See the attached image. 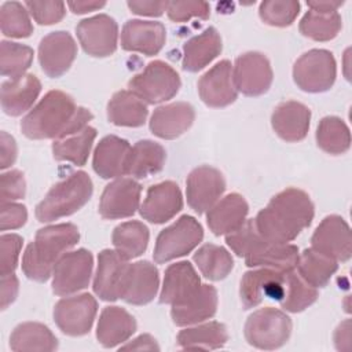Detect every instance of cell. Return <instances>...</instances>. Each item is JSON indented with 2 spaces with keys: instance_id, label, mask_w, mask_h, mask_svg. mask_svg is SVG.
Masks as SVG:
<instances>
[{
  "instance_id": "6da1fadb",
  "label": "cell",
  "mask_w": 352,
  "mask_h": 352,
  "mask_svg": "<svg viewBox=\"0 0 352 352\" xmlns=\"http://www.w3.org/2000/svg\"><path fill=\"white\" fill-rule=\"evenodd\" d=\"M314 214L315 209L309 195L302 190L289 187L271 198L268 205L257 213L254 224L267 241L287 243L309 227Z\"/></svg>"
},
{
  "instance_id": "7a4b0ae2",
  "label": "cell",
  "mask_w": 352,
  "mask_h": 352,
  "mask_svg": "<svg viewBox=\"0 0 352 352\" xmlns=\"http://www.w3.org/2000/svg\"><path fill=\"white\" fill-rule=\"evenodd\" d=\"M226 242L236 256L245 257L248 267H264L282 272L293 271L297 267L298 248L267 241L257 231L254 219L245 220L241 227L227 234Z\"/></svg>"
},
{
  "instance_id": "3957f363",
  "label": "cell",
  "mask_w": 352,
  "mask_h": 352,
  "mask_svg": "<svg viewBox=\"0 0 352 352\" xmlns=\"http://www.w3.org/2000/svg\"><path fill=\"white\" fill-rule=\"evenodd\" d=\"M80 239L78 228L72 223H60L40 228L28 245L22 257L23 274L36 282H45L56 261Z\"/></svg>"
},
{
  "instance_id": "277c9868",
  "label": "cell",
  "mask_w": 352,
  "mask_h": 352,
  "mask_svg": "<svg viewBox=\"0 0 352 352\" xmlns=\"http://www.w3.org/2000/svg\"><path fill=\"white\" fill-rule=\"evenodd\" d=\"M77 109L69 94L58 89L48 91L22 118L21 129L29 139H56L65 132Z\"/></svg>"
},
{
  "instance_id": "5b68a950",
  "label": "cell",
  "mask_w": 352,
  "mask_h": 352,
  "mask_svg": "<svg viewBox=\"0 0 352 352\" xmlns=\"http://www.w3.org/2000/svg\"><path fill=\"white\" fill-rule=\"evenodd\" d=\"M94 184L88 173L77 170L56 183L36 206L40 223H50L80 210L91 198Z\"/></svg>"
},
{
  "instance_id": "8992f818",
  "label": "cell",
  "mask_w": 352,
  "mask_h": 352,
  "mask_svg": "<svg viewBox=\"0 0 352 352\" xmlns=\"http://www.w3.org/2000/svg\"><path fill=\"white\" fill-rule=\"evenodd\" d=\"M292 319L280 309L265 307L254 311L245 323L246 341L258 349H278L292 334Z\"/></svg>"
},
{
  "instance_id": "52a82bcc",
  "label": "cell",
  "mask_w": 352,
  "mask_h": 352,
  "mask_svg": "<svg viewBox=\"0 0 352 352\" xmlns=\"http://www.w3.org/2000/svg\"><path fill=\"white\" fill-rule=\"evenodd\" d=\"M180 85L177 72L164 60H151L128 81L129 91L150 104L172 99Z\"/></svg>"
},
{
  "instance_id": "ba28073f",
  "label": "cell",
  "mask_w": 352,
  "mask_h": 352,
  "mask_svg": "<svg viewBox=\"0 0 352 352\" xmlns=\"http://www.w3.org/2000/svg\"><path fill=\"white\" fill-rule=\"evenodd\" d=\"M204 230L199 221L188 214H183L173 224L164 228L155 241L154 261L168 263L192 252L202 241Z\"/></svg>"
},
{
  "instance_id": "9c48e42d",
  "label": "cell",
  "mask_w": 352,
  "mask_h": 352,
  "mask_svg": "<svg viewBox=\"0 0 352 352\" xmlns=\"http://www.w3.org/2000/svg\"><path fill=\"white\" fill-rule=\"evenodd\" d=\"M337 66L333 54L327 50L314 48L302 54L293 66V80L305 92H324L336 81Z\"/></svg>"
},
{
  "instance_id": "30bf717a",
  "label": "cell",
  "mask_w": 352,
  "mask_h": 352,
  "mask_svg": "<svg viewBox=\"0 0 352 352\" xmlns=\"http://www.w3.org/2000/svg\"><path fill=\"white\" fill-rule=\"evenodd\" d=\"M94 267L92 253L87 249L66 252L52 271V292L69 296L88 287Z\"/></svg>"
},
{
  "instance_id": "8fae6325",
  "label": "cell",
  "mask_w": 352,
  "mask_h": 352,
  "mask_svg": "<svg viewBox=\"0 0 352 352\" xmlns=\"http://www.w3.org/2000/svg\"><path fill=\"white\" fill-rule=\"evenodd\" d=\"M98 312V302L89 293L59 300L54 307V320L59 330L70 337L89 333Z\"/></svg>"
},
{
  "instance_id": "7c38bea8",
  "label": "cell",
  "mask_w": 352,
  "mask_h": 352,
  "mask_svg": "<svg viewBox=\"0 0 352 352\" xmlns=\"http://www.w3.org/2000/svg\"><path fill=\"white\" fill-rule=\"evenodd\" d=\"M272 80L271 63L261 52L249 51L236 58L232 69L236 91L246 96H260L270 89Z\"/></svg>"
},
{
  "instance_id": "4fadbf2b",
  "label": "cell",
  "mask_w": 352,
  "mask_h": 352,
  "mask_svg": "<svg viewBox=\"0 0 352 352\" xmlns=\"http://www.w3.org/2000/svg\"><path fill=\"white\" fill-rule=\"evenodd\" d=\"M76 33L82 50L91 56H110L117 50L118 26L114 18L107 14H98L80 21Z\"/></svg>"
},
{
  "instance_id": "5bb4252c",
  "label": "cell",
  "mask_w": 352,
  "mask_h": 352,
  "mask_svg": "<svg viewBox=\"0 0 352 352\" xmlns=\"http://www.w3.org/2000/svg\"><path fill=\"white\" fill-rule=\"evenodd\" d=\"M286 292V272L264 268L245 272L241 280V301L245 309L257 307L265 297L282 301Z\"/></svg>"
},
{
  "instance_id": "9a60e30c",
  "label": "cell",
  "mask_w": 352,
  "mask_h": 352,
  "mask_svg": "<svg viewBox=\"0 0 352 352\" xmlns=\"http://www.w3.org/2000/svg\"><path fill=\"white\" fill-rule=\"evenodd\" d=\"M226 191L223 173L209 165H202L190 172L186 180L187 204L198 214L209 210Z\"/></svg>"
},
{
  "instance_id": "2e32d148",
  "label": "cell",
  "mask_w": 352,
  "mask_h": 352,
  "mask_svg": "<svg viewBox=\"0 0 352 352\" xmlns=\"http://www.w3.org/2000/svg\"><path fill=\"white\" fill-rule=\"evenodd\" d=\"M311 248L336 261H348L352 254V238L348 223L337 214L326 216L311 238Z\"/></svg>"
},
{
  "instance_id": "e0dca14e",
  "label": "cell",
  "mask_w": 352,
  "mask_h": 352,
  "mask_svg": "<svg viewBox=\"0 0 352 352\" xmlns=\"http://www.w3.org/2000/svg\"><path fill=\"white\" fill-rule=\"evenodd\" d=\"M77 44L69 32L58 30L44 36L38 44L41 70L52 78L63 76L74 62Z\"/></svg>"
},
{
  "instance_id": "ac0fdd59",
  "label": "cell",
  "mask_w": 352,
  "mask_h": 352,
  "mask_svg": "<svg viewBox=\"0 0 352 352\" xmlns=\"http://www.w3.org/2000/svg\"><path fill=\"white\" fill-rule=\"evenodd\" d=\"M142 186L133 179L121 177L107 184L99 201V214L106 220L124 219L139 209Z\"/></svg>"
},
{
  "instance_id": "d6986e66",
  "label": "cell",
  "mask_w": 352,
  "mask_h": 352,
  "mask_svg": "<svg viewBox=\"0 0 352 352\" xmlns=\"http://www.w3.org/2000/svg\"><path fill=\"white\" fill-rule=\"evenodd\" d=\"M182 208L183 197L179 186L172 180H165L147 190L140 216L153 224H162L175 217Z\"/></svg>"
},
{
  "instance_id": "ffe728a7",
  "label": "cell",
  "mask_w": 352,
  "mask_h": 352,
  "mask_svg": "<svg viewBox=\"0 0 352 352\" xmlns=\"http://www.w3.org/2000/svg\"><path fill=\"white\" fill-rule=\"evenodd\" d=\"M129 263L116 250L104 249L98 256L94 278V292L103 301H116L121 297L122 283Z\"/></svg>"
},
{
  "instance_id": "44dd1931",
  "label": "cell",
  "mask_w": 352,
  "mask_h": 352,
  "mask_svg": "<svg viewBox=\"0 0 352 352\" xmlns=\"http://www.w3.org/2000/svg\"><path fill=\"white\" fill-rule=\"evenodd\" d=\"M198 94L209 107H226L234 103L238 94L232 81L231 62L224 59L209 69L198 81Z\"/></svg>"
},
{
  "instance_id": "7402d4cb",
  "label": "cell",
  "mask_w": 352,
  "mask_h": 352,
  "mask_svg": "<svg viewBox=\"0 0 352 352\" xmlns=\"http://www.w3.org/2000/svg\"><path fill=\"white\" fill-rule=\"evenodd\" d=\"M166 40V30L161 22L129 19L121 30V47L125 51L143 55H157Z\"/></svg>"
},
{
  "instance_id": "603a6c76",
  "label": "cell",
  "mask_w": 352,
  "mask_h": 352,
  "mask_svg": "<svg viewBox=\"0 0 352 352\" xmlns=\"http://www.w3.org/2000/svg\"><path fill=\"white\" fill-rule=\"evenodd\" d=\"M160 286L158 270L147 260L129 264L122 283L121 297L132 305H144L150 302Z\"/></svg>"
},
{
  "instance_id": "cb8c5ba5",
  "label": "cell",
  "mask_w": 352,
  "mask_h": 352,
  "mask_svg": "<svg viewBox=\"0 0 352 352\" xmlns=\"http://www.w3.org/2000/svg\"><path fill=\"white\" fill-rule=\"evenodd\" d=\"M217 301L214 286L201 283L199 289L188 298L172 305V320L176 326H190L210 319L217 311Z\"/></svg>"
},
{
  "instance_id": "d4e9b609",
  "label": "cell",
  "mask_w": 352,
  "mask_h": 352,
  "mask_svg": "<svg viewBox=\"0 0 352 352\" xmlns=\"http://www.w3.org/2000/svg\"><path fill=\"white\" fill-rule=\"evenodd\" d=\"M195 120V110L187 102L160 106L150 118V131L161 139H176L190 129Z\"/></svg>"
},
{
  "instance_id": "484cf974",
  "label": "cell",
  "mask_w": 352,
  "mask_h": 352,
  "mask_svg": "<svg viewBox=\"0 0 352 352\" xmlns=\"http://www.w3.org/2000/svg\"><path fill=\"white\" fill-rule=\"evenodd\" d=\"M311 110L296 100L279 103L271 117L275 133L286 142L302 140L309 129Z\"/></svg>"
},
{
  "instance_id": "4316f807",
  "label": "cell",
  "mask_w": 352,
  "mask_h": 352,
  "mask_svg": "<svg viewBox=\"0 0 352 352\" xmlns=\"http://www.w3.org/2000/svg\"><path fill=\"white\" fill-rule=\"evenodd\" d=\"M201 286V279L188 261L170 264L165 270L162 290L160 293L161 304H177L188 298Z\"/></svg>"
},
{
  "instance_id": "83f0119b",
  "label": "cell",
  "mask_w": 352,
  "mask_h": 352,
  "mask_svg": "<svg viewBox=\"0 0 352 352\" xmlns=\"http://www.w3.org/2000/svg\"><path fill=\"white\" fill-rule=\"evenodd\" d=\"M129 150L131 144L128 140L116 135H107L100 139L92 158V168L95 173L102 179H111L125 175V164Z\"/></svg>"
},
{
  "instance_id": "f1b7e54d",
  "label": "cell",
  "mask_w": 352,
  "mask_h": 352,
  "mask_svg": "<svg viewBox=\"0 0 352 352\" xmlns=\"http://www.w3.org/2000/svg\"><path fill=\"white\" fill-rule=\"evenodd\" d=\"M41 91V82L34 74H23L1 84V109L7 116L16 117L29 110Z\"/></svg>"
},
{
  "instance_id": "f546056e",
  "label": "cell",
  "mask_w": 352,
  "mask_h": 352,
  "mask_svg": "<svg viewBox=\"0 0 352 352\" xmlns=\"http://www.w3.org/2000/svg\"><path fill=\"white\" fill-rule=\"evenodd\" d=\"M249 205L242 195L231 192L216 202L206 213V223L214 235H227L243 224Z\"/></svg>"
},
{
  "instance_id": "4dcf8cb0",
  "label": "cell",
  "mask_w": 352,
  "mask_h": 352,
  "mask_svg": "<svg viewBox=\"0 0 352 352\" xmlns=\"http://www.w3.org/2000/svg\"><path fill=\"white\" fill-rule=\"evenodd\" d=\"M135 331L136 320L126 309L109 305L100 312L96 326V338L102 346L114 348L128 341Z\"/></svg>"
},
{
  "instance_id": "1f68e13d",
  "label": "cell",
  "mask_w": 352,
  "mask_h": 352,
  "mask_svg": "<svg viewBox=\"0 0 352 352\" xmlns=\"http://www.w3.org/2000/svg\"><path fill=\"white\" fill-rule=\"evenodd\" d=\"M223 44L219 32L209 26L202 33L191 37L183 47L182 66L186 72L197 73L206 67L221 52Z\"/></svg>"
},
{
  "instance_id": "d6a6232c",
  "label": "cell",
  "mask_w": 352,
  "mask_h": 352,
  "mask_svg": "<svg viewBox=\"0 0 352 352\" xmlns=\"http://www.w3.org/2000/svg\"><path fill=\"white\" fill-rule=\"evenodd\" d=\"M166 161L165 148L153 140L136 142L128 154L125 164V175L143 179L162 170Z\"/></svg>"
},
{
  "instance_id": "836d02e7",
  "label": "cell",
  "mask_w": 352,
  "mask_h": 352,
  "mask_svg": "<svg viewBox=\"0 0 352 352\" xmlns=\"http://www.w3.org/2000/svg\"><path fill=\"white\" fill-rule=\"evenodd\" d=\"M147 114L146 102L126 89L116 92L107 103V118L117 126H142L146 122Z\"/></svg>"
},
{
  "instance_id": "e575fe53",
  "label": "cell",
  "mask_w": 352,
  "mask_h": 352,
  "mask_svg": "<svg viewBox=\"0 0 352 352\" xmlns=\"http://www.w3.org/2000/svg\"><path fill=\"white\" fill-rule=\"evenodd\" d=\"M10 348L15 352H51L58 348V338L43 323L25 322L12 330L10 336Z\"/></svg>"
},
{
  "instance_id": "d590c367",
  "label": "cell",
  "mask_w": 352,
  "mask_h": 352,
  "mask_svg": "<svg viewBox=\"0 0 352 352\" xmlns=\"http://www.w3.org/2000/svg\"><path fill=\"white\" fill-rule=\"evenodd\" d=\"M96 138V129L87 125L78 132L66 135L59 139H54L52 154L56 161H67L77 166L85 165L94 140Z\"/></svg>"
},
{
  "instance_id": "8d00e7d4",
  "label": "cell",
  "mask_w": 352,
  "mask_h": 352,
  "mask_svg": "<svg viewBox=\"0 0 352 352\" xmlns=\"http://www.w3.org/2000/svg\"><path fill=\"white\" fill-rule=\"evenodd\" d=\"M227 341V327L214 320L187 327L177 334V345L183 349H220Z\"/></svg>"
},
{
  "instance_id": "74e56055",
  "label": "cell",
  "mask_w": 352,
  "mask_h": 352,
  "mask_svg": "<svg viewBox=\"0 0 352 352\" xmlns=\"http://www.w3.org/2000/svg\"><path fill=\"white\" fill-rule=\"evenodd\" d=\"M296 268L298 275L308 285L314 287H324L338 270V264L331 257L309 248L298 254Z\"/></svg>"
},
{
  "instance_id": "f35d334b",
  "label": "cell",
  "mask_w": 352,
  "mask_h": 352,
  "mask_svg": "<svg viewBox=\"0 0 352 352\" xmlns=\"http://www.w3.org/2000/svg\"><path fill=\"white\" fill-rule=\"evenodd\" d=\"M148 239V228L138 220H131L118 224L111 235L116 252L126 260L143 254L147 249Z\"/></svg>"
},
{
  "instance_id": "ab89813d",
  "label": "cell",
  "mask_w": 352,
  "mask_h": 352,
  "mask_svg": "<svg viewBox=\"0 0 352 352\" xmlns=\"http://www.w3.org/2000/svg\"><path fill=\"white\" fill-rule=\"evenodd\" d=\"M192 258L201 274L209 280H221L234 268V260L228 250L213 243L202 245Z\"/></svg>"
},
{
  "instance_id": "60d3db41",
  "label": "cell",
  "mask_w": 352,
  "mask_h": 352,
  "mask_svg": "<svg viewBox=\"0 0 352 352\" xmlns=\"http://www.w3.org/2000/svg\"><path fill=\"white\" fill-rule=\"evenodd\" d=\"M316 143L327 154L340 155L351 147V132L348 125L336 116L323 117L316 129Z\"/></svg>"
},
{
  "instance_id": "b9f144b4",
  "label": "cell",
  "mask_w": 352,
  "mask_h": 352,
  "mask_svg": "<svg viewBox=\"0 0 352 352\" xmlns=\"http://www.w3.org/2000/svg\"><path fill=\"white\" fill-rule=\"evenodd\" d=\"M342 28L341 15L337 11L320 12L309 10L301 18L298 29L300 33L315 41L333 40Z\"/></svg>"
},
{
  "instance_id": "7bdbcfd3",
  "label": "cell",
  "mask_w": 352,
  "mask_h": 352,
  "mask_svg": "<svg viewBox=\"0 0 352 352\" xmlns=\"http://www.w3.org/2000/svg\"><path fill=\"white\" fill-rule=\"evenodd\" d=\"M316 287L308 285L296 271L286 272V292L283 300L279 302L285 311L301 312L318 300Z\"/></svg>"
},
{
  "instance_id": "ee69618b",
  "label": "cell",
  "mask_w": 352,
  "mask_h": 352,
  "mask_svg": "<svg viewBox=\"0 0 352 352\" xmlns=\"http://www.w3.org/2000/svg\"><path fill=\"white\" fill-rule=\"evenodd\" d=\"M33 50L25 44L3 40L0 43L1 76L16 78L25 74L33 60Z\"/></svg>"
},
{
  "instance_id": "f6af8a7d",
  "label": "cell",
  "mask_w": 352,
  "mask_h": 352,
  "mask_svg": "<svg viewBox=\"0 0 352 352\" xmlns=\"http://www.w3.org/2000/svg\"><path fill=\"white\" fill-rule=\"evenodd\" d=\"M0 28L7 37L23 38L33 33V25L25 4L18 1H6L0 8Z\"/></svg>"
},
{
  "instance_id": "bcb514c9",
  "label": "cell",
  "mask_w": 352,
  "mask_h": 352,
  "mask_svg": "<svg viewBox=\"0 0 352 352\" xmlns=\"http://www.w3.org/2000/svg\"><path fill=\"white\" fill-rule=\"evenodd\" d=\"M298 12L300 3L296 0H268L263 1L258 8L261 21L270 26L276 28L292 25Z\"/></svg>"
},
{
  "instance_id": "7dc6e473",
  "label": "cell",
  "mask_w": 352,
  "mask_h": 352,
  "mask_svg": "<svg viewBox=\"0 0 352 352\" xmlns=\"http://www.w3.org/2000/svg\"><path fill=\"white\" fill-rule=\"evenodd\" d=\"M166 14L173 22H186L191 18L208 19L210 7L206 1H168Z\"/></svg>"
},
{
  "instance_id": "c3c4849f",
  "label": "cell",
  "mask_w": 352,
  "mask_h": 352,
  "mask_svg": "<svg viewBox=\"0 0 352 352\" xmlns=\"http://www.w3.org/2000/svg\"><path fill=\"white\" fill-rule=\"evenodd\" d=\"M23 239L18 234H3L0 236V275L15 271Z\"/></svg>"
},
{
  "instance_id": "681fc988",
  "label": "cell",
  "mask_w": 352,
  "mask_h": 352,
  "mask_svg": "<svg viewBox=\"0 0 352 352\" xmlns=\"http://www.w3.org/2000/svg\"><path fill=\"white\" fill-rule=\"evenodd\" d=\"M25 7L40 25L58 23L66 14L63 1H25Z\"/></svg>"
},
{
  "instance_id": "f907efd6",
  "label": "cell",
  "mask_w": 352,
  "mask_h": 352,
  "mask_svg": "<svg viewBox=\"0 0 352 352\" xmlns=\"http://www.w3.org/2000/svg\"><path fill=\"white\" fill-rule=\"evenodd\" d=\"M26 194V183L21 170L12 169L1 173L0 177V198L1 202H12L21 199Z\"/></svg>"
},
{
  "instance_id": "816d5d0a",
  "label": "cell",
  "mask_w": 352,
  "mask_h": 352,
  "mask_svg": "<svg viewBox=\"0 0 352 352\" xmlns=\"http://www.w3.org/2000/svg\"><path fill=\"white\" fill-rule=\"evenodd\" d=\"M28 220L26 206L15 202H1L0 210V230H16L21 228Z\"/></svg>"
},
{
  "instance_id": "f5cc1de1",
  "label": "cell",
  "mask_w": 352,
  "mask_h": 352,
  "mask_svg": "<svg viewBox=\"0 0 352 352\" xmlns=\"http://www.w3.org/2000/svg\"><path fill=\"white\" fill-rule=\"evenodd\" d=\"M126 6L133 14L146 16H160L166 11L168 1H150V0H128Z\"/></svg>"
},
{
  "instance_id": "db71d44e",
  "label": "cell",
  "mask_w": 352,
  "mask_h": 352,
  "mask_svg": "<svg viewBox=\"0 0 352 352\" xmlns=\"http://www.w3.org/2000/svg\"><path fill=\"white\" fill-rule=\"evenodd\" d=\"M18 148L15 139L7 132H0V168L6 169L11 166L16 160Z\"/></svg>"
},
{
  "instance_id": "11a10c76",
  "label": "cell",
  "mask_w": 352,
  "mask_h": 352,
  "mask_svg": "<svg viewBox=\"0 0 352 352\" xmlns=\"http://www.w3.org/2000/svg\"><path fill=\"white\" fill-rule=\"evenodd\" d=\"M19 292V282L18 278L12 274L1 275V294H0V308L6 309L8 305H11Z\"/></svg>"
},
{
  "instance_id": "9f6ffc18",
  "label": "cell",
  "mask_w": 352,
  "mask_h": 352,
  "mask_svg": "<svg viewBox=\"0 0 352 352\" xmlns=\"http://www.w3.org/2000/svg\"><path fill=\"white\" fill-rule=\"evenodd\" d=\"M120 349H136V351H160V346L154 337L150 334H140L131 342L121 345Z\"/></svg>"
},
{
  "instance_id": "6f0895ef",
  "label": "cell",
  "mask_w": 352,
  "mask_h": 352,
  "mask_svg": "<svg viewBox=\"0 0 352 352\" xmlns=\"http://www.w3.org/2000/svg\"><path fill=\"white\" fill-rule=\"evenodd\" d=\"M334 344L338 351H348L351 346V320L345 319L334 333Z\"/></svg>"
},
{
  "instance_id": "680465c9",
  "label": "cell",
  "mask_w": 352,
  "mask_h": 352,
  "mask_svg": "<svg viewBox=\"0 0 352 352\" xmlns=\"http://www.w3.org/2000/svg\"><path fill=\"white\" fill-rule=\"evenodd\" d=\"M67 6L74 14H85V12H91L104 7L106 3L95 1V0H72V1H67Z\"/></svg>"
},
{
  "instance_id": "91938a15",
  "label": "cell",
  "mask_w": 352,
  "mask_h": 352,
  "mask_svg": "<svg viewBox=\"0 0 352 352\" xmlns=\"http://www.w3.org/2000/svg\"><path fill=\"white\" fill-rule=\"evenodd\" d=\"M344 4V1L338 0H322V1H307V6L314 10V11H320V12H331V11H337L341 6Z\"/></svg>"
}]
</instances>
